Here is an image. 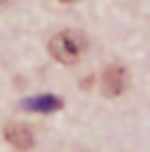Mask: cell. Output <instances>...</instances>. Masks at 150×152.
Segmentation results:
<instances>
[{"mask_svg": "<svg viewBox=\"0 0 150 152\" xmlns=\"http://www.w3.org/2000/svg\"><path fill=\"white\" fill-rule=\"evenodd\" d=\"M127 84H129V77H127V70L122 66H108L103 70V77H101V91L108 96V98H117L127 91Z\"/></svg>", "mask_w": 150, "mask_h": 152, "instance_id": "2", "label": "cell"}, {"mask_svg": "<svg viewBox=\"0 0 150 152\" xmlns=\"http://www.w3.org/2000/svg\"><path fill=\"white\" fill-rule=\"evenodd\" d=\"M5 140L21 152H28L35 148V133L26 124H19V122H12V124L5 126Z\"/></svg>", "mask_w": 150, "mask_h": 152, "instance_id": "3", "label": "cell"}, {"mask_svg": "<svg viewBox=\"0 0 150 152\" xmlns=\"http://www.w3.org/2000/svg\"><path fill=\"white\" fill-rule=\"evenodd\" d=\"M61 2H75V0H61Z\"/></svg>", "mask_w": 150, "mask_h": 152, "instance_id": "5", "label": "cell"}, {"mask_svg": "<svg viewBox=\"0 0 150 152\" xmlns=\"http://www.w3.org/2000/svg\"><path fill=\"white\" fill-rule=\"evenodd\" d=\"M87 52V40L77 31H61L49 40V54L59 63H77Z\"/></svg>", "mask_w": 150, "mask_h": 152, "instance_id": "1", "label": "cell"}, {"mask_svg": "<svg viewBox=\"0 0 150 152\" xmlns=\"http://www.w3.org/2000/svg\"><path fill=\"white\" fill-rule=\"evenodd\" d=\"M24 110H31V113H56L63 108V101L54 94H42V96H33V98H26L24 103Z\"/></svg>", "mask_w": 150, "mask_h": 152, "instance_id": "4", "label": "cell"}]
</instances>
